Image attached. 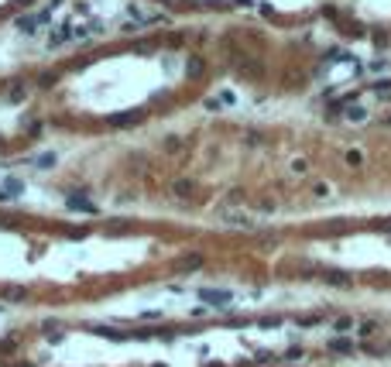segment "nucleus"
I'll list each match as a JSON object with an SVG mask.
<instances>
[{"mask_svg":"<svg viewBox=\"0 0 391 367\" xmlns=\"http://www.w3.org/2000/svg\"><path fill=\"white\" fill-rule=\"evenodd\" d=\"M292 172L295 175H306V172H309V161H306V158H295V161H292Z\"/></svg>","mask_w":391,"mask_h":367,"instance_id":"10","label":"nucleus"},{"mask_svg":"<svg viewBox=\"0 0 391 367\" xmlns=\"http://www.w3.org/2000/svg\"><path fill=\"white\" fill-rule=\"evenodd\" d=\"M347 161H350V165H360L364 158H360V151H347Z\"/></svg>","mask_w":391,"mask_h":367,"instance_id":"17","label":"nucleus"},{"mask_svg":"<svg viewBox=\"0 0 391 367\" xmlns=\"http://www.w3.org/2000/svg\"><path fill=\"white\" fill-rule=\"evenodd\" d=\"M353 326V319L350 316H343V319H336V329H350Z\"/></svg>","mask_w":391,"mask_h":367,"instance_id":"16","label":"nucleus"},{"mask_svg":"<svg viewBox=\"0 0 391 367\" xmlns=\"http://www.w3.org/2000/svg\"><path fill=\"white\" fill-rule=\"evenodd\" d=\"M11 100H14V103H18V100H24V86H21V82L11 89Z\"/></svg>","mask_w":391,"mask_h":367,"instance_id":"15","label":"nucleus"},{"mask_svg":"<svg viewBox=\"0 0 391 367\" xmlns=\"http://www.w3.org/2000/svg\"><path fill=\"white\" fill-rule=\"evenodd\" d=\"M4 189H7V193H14V196H18L21 189H24V186H21V178H7V182H4Z\"/></svg>","mask_w":391,"mask_h":367,"instance_id":"12","label":"nucleus"},{"mask_svg":"<svg viewBox=\"0 0 391 367\" xmlns=\"http://www.w3.org/2000/svg\"><path fill=\"white\" fill-rule=\"evenodd\" d=\"M330 350H336V353H350V343H347V340H333V343H330Z\"/></svg>","mask_w":391,"mask_h":367,"instance_id":"11","label":"nucleus"},{"mask_svg":"<svg viewBox=\"0 0 391 367\" xmlns=\"http://www.w3.org/2000/svg\"><path fill=\"white\" fill-rule=\"evenodd\" d=\"M203 302H213V306H223V302H230V292H203Z\"/></svg>","mask_w":391,"mask_h":367,"instance_id":"5","label":"nucleus"},{"mask_svg":"<svg viewBox=\"0 0 391 367\" xmlns=\"http://www.w3.org/2000/svg\"><path fill=\"white\" fill-rule=\"evenodd\" d=\"M137 120H141L137 110H131V114H114L110 117V127H124V124H137Z\"/></svg>","mask_w":391,"mask_h":367,"instance_id":"3","label":"nucleus"},{"mask_svg":"<svg viewBox=\"0 0 391 367\" xmlns=\"http://www.w3.org/2000/svg\"><path fill=\"white\" fill-rule=\"evenodd\" d=\"M65 206H69V210H82V213H96V206H93L89 199H82V196H69Z\"/></svg>","mask_w":391,"mask_h":367,"instance_id":"1","label":"nucleus"},{"mask_svg":"<svg viewBox=\"0 0 391 367\" xmlns=\"http://www.w3.org/2000/svg\"><path fill=\"white\" fill-rule=\"evenodd\" d=\"M165 151H178V137H168V141H165Z\"/></svg>","mask_w":391,"mask_h":367,"instance_id":"18","label":"nucleus"},{"mask_svg":"<svg viewBox=\"0 0 391 367\" xmlns=\"http://www.w3.org/2000/svg\"><path fill=\"white\" fill-rule=\"evenodd\" d=\"M199 264H203V257H199V254H189L185 261H178V268H182V271H192V268H199Z\"/></svg>","mask_w":391,"mask_h":367,"instance_id":"7","label":"nucleus"},{"mask_svg":"<svg viewBox=\"0 0 391 367\" xmlns=\"http://www.w3.org/2000/svg\"><path fill=\"white\" fill-rule=\"evenodd\" d=\"M388 124H391V117H388Z\"/></svg>","mask_w":391,"mask_h":367,"instance_id":"21","label":"nucleus"},{"mask_svg":"<svg viewBox=\"0 0 391 367\" xmlns=\"http://www.w3.org/2000/svg\"><path fill=\"white\" fill-rule=\"evenodd\" d=\"M72 31H76L72 24H62V28H55V35L48 38V45L55 48V45H62V41H69V38H72Z\"/></svg>","mask_w":391,"mask_h":367,"instance_id":"2","label":"nucleus"},{"mask_svg":"<svg viewBox=\"0 0 391 367\" xmlns=\"http://www.w3.org/2000/svg\"><path fill=\"white\" fill-rule=\"evenodd\" d=\"M7 199H11V193H7V189H0V203H7Z\"/></svg>","mask_w":391,"mask_h":367,"instance_id":"19","label":"nucleus"},{"mask_svg":"<svg viewBox=\"0 0 391 367\" xmlns=\"http://www.w3.org/2000/svg\"><path fill=\"white\" fill-rule=\"evenodd\" d=\"M192 189H196V186L189 182V178H182V182H175V196H189Z\"/></svg>","mask_w":391,"mask_h":367,"instance_id":"9","label":"nucleus"},{"mask_svg":"<svg viewBox=\"0 0 391 367\" xmlns=\"http://www.w3.org/2000/svg\"><path fill=\"white\" fill-rule=\"evenodd\" d=\"M35 165H38V168H52V165H55V155H52V151H45V155L35 158Z\"/></svg>","mask_w":391,"mask_h":367,"instance_id":"8","label":"nucleus"},{"mask_svg":"<svg viewBox=\"0 0 391 367\" xmlns=\"http://www.w3.org/2000/svg\"><path fill=\"white\" fill-rule=\"evenodd\" d=\"M347 117H350V120H357V124H360V120H364V117H367V110H360V107H350V110H347Z\"/></svg>","mask_w":391,"mask_h":367,"instance_id":"13","label":"nucleus"},{"mask_svg":"<svg viewBox=\"0 0 391 367\" xmlns=\"http://www.w3.org/2000/svg\"><path fill=\"white\" fill-rule=\"evenodd\" d=\"M237 72H244V76H257V72H261V65L251 62V58H237Z\"/></svg>","mask_w":391,"mask_h":367,"instance_id":"4","label":"nucleus"},{"mask_svg":"<svg viewBox=\"0 0 391 367\" xmlns=\"http://www.w3.org/2000/svg\"><path fill=\"white\" fill-rule=\"evenodd\" d=\"M28 4H31V0H18V7H28Z\"/></svg>","mask_w":391,"mask_h":367,"instance_id":"20","label":"nucleus"},{"mask_svg":"<svg viewBox=\"0 0 391 367\" xmlns=\"http://www.w3.org/2000/svg\"><path fill=\"white\" fill-rule=\"evenodd\" d=\"M199 72H203V58H192L189 62V76H199Z\"/></svg>","mask_w":391,"mask_h":367,"instance_id":"14","label":"nucleus"},{"mask_svg":"<svg viewBox=\"0 0 391 367\" xmlns=\"http://www.w3.org/2000/svg\"><path fill=\"white\" fill-rule=\"evenodd\" d=\"M4 299H11V302H21V299H28V292L18 289V285H7V289H4Z\"/></svg>","mask_w":391,"mask_h":367,"instance_id":"6","label":"nucleus"}]
</instances>
